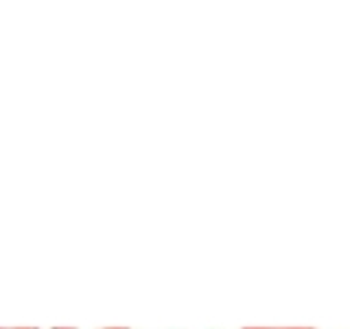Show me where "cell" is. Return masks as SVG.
<instances>
[{
	"label": "cell",
	"instance_id": "cell-1",
	"mask_svg": "<svg viewBox=\"0 0 350 329\" xmlns=\"http://www.w3.org/2000/svg\"><path fill=\"white\" fill-rule=\"evenodd\" d=\"M250 329H267V327H250ZM269 329H280V327H269ZM291 329H309V327H291Z\"/></svg>",
	"mask_w": 350,
	"mask_h": 329
},
{
	"label": "cell",
	"instance_id": "cell-2",
	"mask_svg": "<svg viewBox=\"0 0 350 329\" xmlns=\"http://www.w3.org/2000/svg\"><path fill=\"white\" fill-rule=\"evenodd\" d=\"M5 329H36V327H5Z\"/></svg>",
	"mask_w": 350,
	"mask_h": 329
},
{
	"label": "cell",
	"instance_id": "cell-3",
	"mask_svg": "<svg viewBox=\"0 0 350 329\" xmlns=\"http://www.w3.org/2000/svg\"><path fill=\"white\" fill-rule=\"evenodd\" d=\"M59 329H68V327H59ZM109 329V327H107ZM112 329H125V327H112Z\"/></svg>",
	"mask_w": 350,
	"mask_h": 329
}]
</instances>
